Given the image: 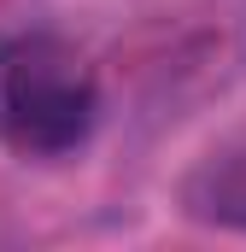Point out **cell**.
Listing matches in <instances>:
<instances>
[{"label": "cell", "mask_w": 246, "mask_h": 252, "mask_svg": "<svg viewBox=\"0 0 246 252\" xmlns=\"http://www.w3.org/2000/svg\"><path fill=\"white\" fill-rule=\"evenodd\" d=\"M100 124V76L76 41L18 30L0 41V147L18 158H64Z\"/></svg>", "instance_id": "cell-1"}, {"label": "cell", "mask_w": 246, "mask_h": 252, "mask_svg": "<svg viewBox=\"0 0 246 252\" xmlns=\"http://www.w3.org/2000/svg\"><path fill=\"white\" fill-rule=\"evenodd\" d=\"M182 211L211 229H241L246 235V141L199 158L182 182Z\"/></svg>", "instance_id": "cell-2"}]
</instances>
